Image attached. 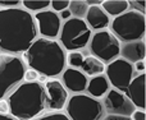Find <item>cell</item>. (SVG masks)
<instances>
[{
    "instance_id": "cell-21",
    "label": "cell",
    "mask_w": 146,
    "mask_h": 120,
    "mask_svg": "<svg viewBox=\"0 0 146 120\" xmlns=\"http://www.w3.org/2000/svg\"><path fill=\"white\" fill-rule=\"evenodd\" d=\"M22 8L35 15L36 13L48 10L50 8V1L49 0H40V1H33V0L27 1V0H25V1H22Z\"/></svg>"
},
{
    "instance_id": "cell-20",
    "label": "cell",
    "mask_w": 146,
    "mask_h": 120,
    "mask_svg": "<svg viewBox=\"0 0 146 120\" xmlns=\"http://www.w3.org/2000/svg\"><path fill=\"white\" fill-rule=\"evenodd\" d=\"M68 10L71 12L72 18H77V19H85L86 14H87L88 7L85 3V0H72L69 1Z\"/></svg>"
},
{
    "instance_id": "cell-9",
    "label": "cell",
    "mask_w": 146,
    "mask_h": 120,
    "mask_svg": "<svg viewBox=\"0 0 146 120\" xmlns=\"http://www.w3.org/2000/svg\"><path fill=\"white\" fill-rule=\"evenodd\" d=\"M104 74L108 78L111 88L126 93L129 83L137 75V73L133 69V64L126 61L122 58H118L106 64Z\"/></svg>"
},
{
    "instance_id": "cell-33",
    "label": "cell",
    "mask_w": 146,
    "mask_h": 120,
    "mask_svg": "<svg viewBox=\"0 0 146 120\" xmlns=\"http://www.w3.org/2000/svg\"><path fill=\"white\" fill-rule=\"evenodd\" d=\"M0 120H17L12 115H0Z\"/></svg>"
},
{
    "instance_id": "cell-7",
    "label": "cell",
    "mask_w": 146,
    "mask_h": 120,
    "mask_svg": "<svg viewBox=\"0 0 146 120\" xmlns=\"http://www.w3.org/2000/svg\"><path fill=\"white\" fill-rule=\"evenodd\" d=\"M91 36L92 32L87 27L85 20L71 18L62 23L58 41L67 53L81 51L88 46Z\"/></svg>"
},
{
    "instance_id": "cell-24",
    "label": "cell",
    "mask_w": 146,
    "mask_h": 120,
    "mask_svg": "<svg viewBox=\"0 0 146 120\" xmlns=\"http://www.w3.org/2000/svg\"><path fill=\"white\" fill-rule=\"evenodd\" d=\"M145 0H129L128 1V9L140 13L142 15H145Z\"/></svg>"
},
{
    "instance_id": "cell-15",
    "label": "cell",
    "mask_w": 146,
    "mask_h": 120,
    "mask_svg": "<svg viewBox=\"0 0 146 120\" xmlns=\"http://www.w3.org/2000/svg\"><path fill=\"white\" fill-rule=\"evenodd\" d=\"M83 20L91 30V32H98V31L108 30L111 19L101 7H88L87 14Z\"/></svg>"
},
{
    "instance_id": "cell-28",
    "label": "cell",
    "mask_w": 146,
    "mask_h": 120,
    "mask_svg": "<svg viewBox=\"0 0 146 120\" xmlns=\"http://www.w3.org/2000/svg\"><path fill=\"white\" fill-rule=\"evenodd\" d=\"M0 115H10V106L7 98L0 100Z\"/></svg>"
},
{
    "instance_id": "cell-23",
    "label": "cell",
    "mask_w": 146,
    "mask_h": 120,
    "mask_svg": "<svg viewBox=\"0 0 146 120\" xmlns=\"http://www.w3.org/2000/svg\"><path fill=\"white\" fill-rule=\"evenodd\" d=\"M32 120H69L64 111H45Z\"/></svg>"
},
{
    "instance_id": "cell-12",
    "label": "cell",
    "mask_w": 146,
    "mask_h": 120,
    "mask_svg": "<svg viewBox=\"0 0 146 120\" xmlns=\"http://www.w3.org/2000/svg\"><path fill=\"white\" fill-rule=\"evenodd\" d=\"M33 17H35L36 26H37L38 37L58 40L59 32L62 28V20L55 12L48 9L44 12L36 13Z\"/></svg>"
},
{
    "instance_id": "cell-17",
    "label": "cell",
    "mask_w": 146,
    "mask_h": 120,
    "mask_svg": "<svg viewBox=\"0 0 146 120\" xmlns=\"http://www.w3.org/2000/svg\"><path fill=\"white\" fill-rule=\"evenodd\" d=\"M111 87L109 84L108 78L105 77V74H101V75H96V77H92L88 79L86 93L88 96H91V97L100 100V98H103L106 95V92Z\"/></svg>"
},
{
    "instance_id": "cell-22",
    "label": "cell",
    "mask_w": 146,
    "mask_h": 120,
    "mask_svg": "<svg viewBox=\"0 0 146 120\" xmlns=\"http://www.w3.org/2000/svg\"><path fill=\"white\" fill-rule=\"evenodd\" d=\"M83 60H85V55H83L82 51H71V53H67L66 61H67L68 68L81 69Z\"/></svg>"
},
{
    "instance_id": "cell-26",
    "label": "cell",
    "mask_w": 146,
    "mask_h": 120,
    "mask_svg": "<svg viewBox=\"0 0 146 120\" xmlns=\"http://www.w3.org/2000/svg\"><path fill=\"white\" fill-rule=\"evenodd\" d=\"M40 75L36 70L33 69H26L25 75H23V82H38L40 80Z\"/></svg>"
},
{
    "instance_id": "cell-31",
    "label": "cell",
    "mask_w": 146,
    "mask_h": 120,
    "mask_svg": "<svg viewBox=\"0 0 146 120\" xmlns=\"http://www.w3.org/2000/svg\"><path fill=\"white\" fill-rule=\"evenodd\" d=\"M103 120H132L131 116H124V115H109L105 114Z\"/></svg>"
},
{
    "instance_id": "cell-10",
    "label": "cell",
    "mask_w": 146,
    "mask_h": 120,
    "mask_svg": "<svg viewBox=\"0 0 146 120\" xmlns=\"http://www.w3.org/2000/svg\"><path fill=\"white\" fill-rule=\"evenodd\" d=\"M101 102H103L105 114H109V115L131 116L132 113L136 110V106L132 104V101L123 92L117 91L114 88H110L106 92Z\"/></svg>"
},
{
    "instance_id": "cell-16",
    "label": "cell",
    "mask_w": 146,
    "mask_h": 120,
    "mask_svg": "<svg viewBox=\"0 0 146 120\" xmlns=\"http://www.w3.org/2000/svg\"><path fill=\"white\" fill-rule=\"evenodd\" d=\"M119 58H122L123 60H126V61L131 63V64H135L136 61H140V60H145V58H146L145 40L121 44Z\"/></svg>"
},
{
    "instance_id": "cell-4",
    "label": "cell",
    "mask_w": 146,
    "mask_h": 120,
    "mask_svg": "<svg viewBox=\"0 0 146 120\" xmlns=\"http://www.w3.org/2000/svg\"><path fill=\"white\" fill-rule=\"evenodd\" d=\"M109 31L121 44L145 40L146 18L137 12L127 10L126 13L110 20Z\"/></svg>"
},
{
    "instance_id": "cell-1",
    "label": "cell",
    "mask_w": 146,
    "mask_h": 120,
    "mask_svg": "<svg viewBox=\"0 0 146 120\" xmlns=\"http://www.w3.org/2000/svg\"><path fill=\"white\" fill-rule=\"evenodd\" d=\"M37 37L33 14L22 7L0 9V53L19 56Z\"/></svg>"
},
{
    "instance_id": "cell-11",
    "label": "cell",
    "mask_w": 146,
    "mask_h": 120,
    "mask_svg": "<svg viewBox=\"0 0 146 120\" xmlns=\"http://www.w3.org/2000/svg\"><path fill=\"white\" fill-rule=\"evenodd\" d=\"M45 87L46 111H63L68 101L69 93L62 84L60 79L50 78L44 83Z\"/></svg>"
},
{
    "instance_id": "cell-2",
    "label": "cell",
    "mask_w": 146,
    "mask_h": 120,
    "mask_svg": "<svg viewBox=\"0 0 146 120\" xmlns=\"http://www.w3.org/2000/svg\"><path fill=\"white\" fill-rule=\"evenodd\" d=\"M28 69H33L46 78H59L67 68V51L58 40L37 37L21 55Z\"/></svg>"
},
{
    "instance_id": "cell-13",
    "label": "cell",
    "mask_w": 146,
    "mask_h": 120,
    "mask_svg": "<svg viewBox=\"0 0 146 120\" xmlns=\"http://www.w3.org/2000/svg\"><path fill=\"white\" fill-rule=\"evenodd\" d=\"M60 82L64 86L68 93L77 95V93H86L88 77H86L80 69L66 68L63 74L60 75Z\"/></svg>"
},
{
    "instance_id": "cell-19",
    "label": "cell",
    "mask_w": 146,
    "mask_h": 120,
    "mask_svg": "<svg viewBox=\"0 0 146 120\" xmlns=\"http://www.w3.org/2000/svg\"><path fill=\"white\" fill-rule=\"evenodd\" d=\"M100 7L110 18L119 17L121 14L129 10L127 0H104Z\"/></svg>"
},
{
    "instance_id": "cell-32",
    "label": "cell",
    "mask_w": 146,
    "mask_h": 120,
    "mask_svg": "<svg viewBox=\"0 0 146 120\" xmlns=\"http://www.w3.org/2000/svg\"><path fill=\"white\" fill-rule=\"evenodd\" d=\"M58 15H59V18H60V20H64V22H66V20H68V19H71V18H72V14H71V12H69L68 9L63 10V12L59 13Z\"/></svg>"
},
{
    "instance_id": "cell-5",
    "label": "cell",
    "mask_w": 146,
    "mask_h": 120,
    "mask_svg": "<svg viewBox=\"0 0 146 120\" xmlns=\"http://www.w3.org/2000/svg\"><path fill=\"white\" fill-rule=\"evenodd\" d=\"M64 113L69 120H103L105 116L101 100L91 97L87 93L69 96Z\"/></svg>"
},
{
    "instance_id": "cell-8",
    "label": "cell",
    "mask_w": 146,
    "mask_h": 120,
    "mask_svg": "<svg viewBox=\"0 0 146 120\" xmlns=\"http://www.w3.org/2000/svg\"><path fill=\"white\" fill-rule=\"evenodd\" d=\"M87 47L90 55L95 56L105 65L118 59L121 53V42L109 30L92 32Z\"/></svg>"
},
{
    "instance_id": "cell-6",
    "label": "cell",
    "mask_w": 146,
    "mask_h": 120,
    "mask_svg": "<svg viewBox=\"0 0 146 120\" xmlns=\"http://www.w3.org/2000/svg\"><path fill=\"white\" fill-rule=\"evenodd\" d=\"M26 69L21 56L0 53V100L7 98L23 82Z\"/></svg>"
},
{
    "instance_id": "cell-29",
    "label": "cell",
    "mask_w": 146,
    "mask_h": 120,
    "mask_svg": "<svg viewBox=\"0 0 146 120\" xmlns=\"http://www.w3.org/2000/svg\"><path fill=\"white\" fill-rule=\"evenodd\" d=\"M131 119H132V120H146L145 110H141V109H136V110L132 113Z\"/></svg>"
},
{
    "instance_id": "cell-25",
    "label": "cell",
    "mask_w": 146,
    "mask_h": 120,
    "mask_svg": "<svg viewBox=\"0 0 146 120\" xmlns=\"http://www.w3.org/2000/svg\"><path fill=\"white\" fill-rule=\"evenodd\" d=\"M50 7L53 8V9H51L53 12L59 14V13H62L63 10L68 9L69 1L68 0H53V1H50Z\"/></svg>"
},
{
    "instance_id": "cell-18",
    "label": "cell",
    "mask_w": 146,
    "mask_h": 120,
    "mask_svg": "<svg viewBox=\"0 0 146 120\" xmlns=\"http://www.w3.org/2000/svg\"><path fill=\"white\" fill-rule=\"evenodd\" d=\"M105 67L103 61H100L99 59H96L92 55H87L85 56V60L82 63V67H81V72L86 75V77H96V75H101L105 72Z\"/></svg>"
},
{
    "instance_id": "cell-27",
    "label": "cell",
    "mask_w": 146,
    "mask_h": 120,
    "mask_svg": "<svg viewBox=\"0 0 146 120\" xmlns=\"http://www.w3.org/2000/svg\"><path fill=\"white\" fill-rule=\"evenodd\" d=\"M19 7H22V1H19V0H12V1L0 0V9H12V8Z\"/></svg>"
},
{
    "instance_id": "cell-3",
    "label": "cell",
    "mask_w": 146,
    "mask_h": 120,
    "mask_svg": "<svg viewBox=\"0 0 146 120\" xmlns=\"http://www.w3.org/2000/svg\"><path fill=\"white\" fill-rule=\"evenodd\" d=\"M7 100L10 115L17 120H32L46 111L45 87L40 82H22Z\"/></svg>"
},
{
    "instance_id": "cell-14",
    "label": "cell",
    "mask_w": 146,
    "mask_h": 120,
    "mask_svg": "<svg viewBox=\"0 0 146 120\" xmlns=\"http://www.w3.org/2000/svg\"><path fill=\"white\" fill-rule=\"evenodd\" d=\"M145 73L137 74L131 80L126 93H124L132 101V104L136 106V109H141V110H145Z\"/></svg>"
},
{
    "instance_id": "cell-30",
    "label": "cell",
    "mask_w": 146,
    "mask_h": 120,
    "mask_svg": "<svg viewBox=\"0 0 146 120\" xmlns=\"http://www.w3.org/2000/svg\"><path fill=\"white\" fill-rule=\"evenodd\" d=\"M145 60H140V61H136L133 64V69L137 74H141V73H145Z\"/></svg>"
}]
</instances>
